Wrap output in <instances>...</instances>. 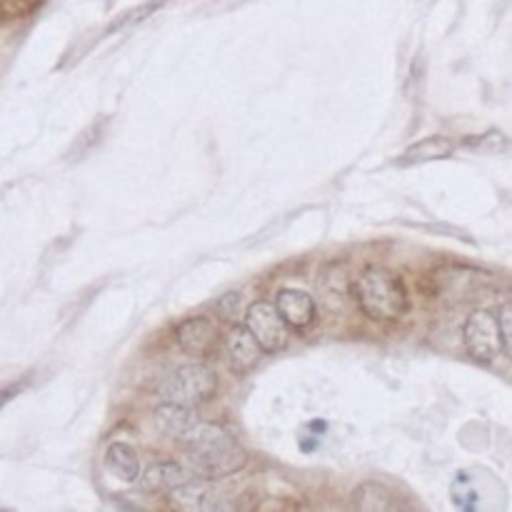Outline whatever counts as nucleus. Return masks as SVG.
<instances>
[{
  "mask_svg": "<svg viewBox=\"0 0 512 512\" xmlns=\"http://www.w3.org/2000/svg\"><path fill=\"white\" fill-rule=\"evenodd\" d=\"M190 465L205 480H225L238 475L248 465V453L243 445L223 428V425L200 420L188 438L183 440Z\"/></svg>",
  "mask_w": 512,
  "mask_h": 512,
  "instance_id": "obj_1",
  "label": "nucleus"
},
{
  "mask_svg": "<svg viewBox=\"0 0 512 512\" xmlns=\"http://www.w3.org/2000/svg\"><path fill=\"white\" fill-rule=\"evenodd\" d=\"M350 293H353L360 313L375 323H395L410 308V295L403 278L393 270L380 268V265L365 268L355 278Z\"/></svg>",
  "mask_w": 512,
  "mask_h": 512,
  "instance_id": "obj_2",
  "label": "nucleus"
},
{
  "mask_svg": "<svg viewBox=\"0 0 512 512\" xmlns=\"http://www.w3.org/2000/svg\"><path fill=\"white\" fill-rule=\"evenodd\" d=\"M218 393V375L203 363H190L170 373L160 385V395L165 403L185 405V408H198L210 403Z\"/></svg>",
  "mask_w": 512,
  "mask_h": 512,
  "instance_id": "obj_3",
  "label": "nucleus"
},
{
  "mask_svg": "<svg viewBox=\"0 0 512 512\" xmlns=\"http://www.w3.org/2000/svg\"><path fill=\"white\" fill-rule=\"evenodd\" d=\"M465 350L480 365H490L503 353V340H500L498 320L493 310H475L463 325Z\"/></svg>",
  "mask_w": 512,
  "mask_h": 512,
  "instance_id": "obj_4",
  "label": "nucleus"
},
{
  "mask_svg": "<svg viewBox=\"0 0 512 512\" xmlns=\"http://www.w3.org/2000/svg\"><path fill=\"white\" fill-rule=\"evenodd\" d=\"M245 328L258 340L263 353H280L290 340V328L268 300H258L245 310Z\"/></svg>",
  "mask_w": 512,
  "mask_h": 512,
  "instance_id": "obj_5",
  "label": "nucleus"
},
{
  "mask_svg": "<svg viewBox=\"0 0 512 512\" xmlns=\"http://www.w3.org/2000/svg\"><path fill=\"white\" fill-rule=\"evenodd\" d=\"M175 343L190 358H210L218 348V330L210 318L195 315L175 328Z\"/></svg>",
  "mask_w": 512,
  "mask_h": 512,
  "instance_id": "obj_6",
  "label": "nucleus"
},
{
  "mask_svg": "<svg viewBox=\"0 0 512 512\" xmlns=\"http://www.w3.org/2000/svg\"><path fill=\"white\" fill-rule=\"evenodd\" d=\"M275 310L280 313V318L285 320L290 330H308L313 328L315 320H318V303L313 300V295L305 293V290L285 288L280 290L278 298H275Z\"/></svg>",
  "mask_w": 512,
  "mask_h": 512,
  "instance_id": "obj_7",
  "label": "nucleus"
},
{
  "mask_svg": "<svg viewBox=\"0 0 512 512\" xmlns=\"http://www.w3.org/2000/svg\"><path fill=\"white\" fill-rule=\"evenodd\" d=\"M260 358H263V348L250 335V330L245 325H233L225 335V360H228L230 370L243 375L253 370Z\"/></svg>",
  "mask_w": 512,
  "mask_h": 512,
  "instance_id": "obj_8",
  "label": "nucleus"
},
{
  "mask_svg": "<svg viewBox=\"0 0 512 512\" xmlns=\"http://www.w3.org/2000/svg\"><path fill=\"white\" fill-rule=\"evenodd\" d=\"M153 423H155V428L160 430V435L180 440V443H183V440L188 438L190 430L200 423V415L195 413V408H185V405H175V403H163L155 408Z\"/></svg>",
  "mask_w": 512,
  "mask_h": 512,
  "instance_id": "obj_9",
  "label": "nucleus"
},
{
  "mask_svg": "<svg viewBox=\"0 0 512 512\" xmlns=\"http://www.w3.org/2000/svg\"><path fill=\"white\" fill-rule=\"evenodd\" d=\"M105 468L113 478L123 480V483H135L143 473L140 468V458L135 453L133 445L128 443H110L105 450Z\"/></svg>",
  "mask_w": 512,
  "mask_h": 512,
  "instance_id": "obj_10",
  "label": "nucleus"
},
{
  "mask_svg": "<svg viewBox=\"0 0 512 512\" xmlns=\"http://www.w3.org/2000/svg\"><path fill=\"white\" fill-rule=\"evenodd\" d=\"M455 153V143L445 135H430V138L418 140L410 148L403 150L398 163L400 165H420V163H433V160L450 158Z\"/></svg>",
  "mask_w": 512,
  "mask_h": 512,
  "instance_id": "obj_11",
  "label": "nucleus"
},
{
  "mask_svg": "<svg viewBox=\"0 0 512 512\" xmlns=\"http://www.w3.org/2000/svg\"><path fill=\"white\" fill-rule=\"evenodd\" d=\"M140 485L145 490H153V493H160V490H173L178 488L180 483L190 480L188 470L180 463H173V460H163V463L150 465L145 473H140Z\"/></svg>",
  "mask_w": 512,
  "mask_h": 512,
  "instance_id": "obj_12",
  "label": "nucleus"
},
{
  "mask_svg": "<svg viewBox=\"0 0 512 512\" xmlns=\"http://www.w3.org/2000/svg\"><path fill=\"white\" fill-rule=\"evenodd\" d=\"M170 493V503L180 510H205L208 508V500L213 495V488L205 483V478L200 480H185L180 483L178 488L168 490Z\"/></svg>",
  "mask_w": 512,
  "mask_h": 512,
  "instance_id": "obj_13",
  "label": "nucleus"
},
{
  "mask_svg": "<svg viewBox=\"0 0 512 512\" xmlns=\"http://www.w3.org/2000/svg\"><path fill=\"white\" fill-rule=\"evenodd\" d=\"M353 508L360 512H393L398 503L385 485L363 483L353 493Z\"/></svg>",
  "mask_w": 512,
  "mask_h": 512,
  "instance_id": "obj_14",
  "label": "nucleus"
},
{
  "mask_svg": "<svg viewBox=\"0 0 512 512\" xmlns=\"http://www.w3.org/2000/svg\"><path fill=\"white\" fill-rule=\"evenodd\" d=\"M495 320H498V330H500V340H503V355L512 353V338H510V305H500L495 310Z\"/></svg>",
  "mask_w": 512,
  "mask_h": 512,
  "instance_id": "obj_15",
  "label": "nucleus"
},
{
  "mask_svg": "<svg viewBox=\"0 0 512 512\" xmlns=\"http://www.w3.org/2000/svg\"><path fill=\"white\" fill-rule=\"evenodd\" d=\"M240 303H243V298H240V293H235V290H233V293H225L223 298L215 303V310H218L220 318L233 320L235 315L240 313Z\"/></svg>",
  "mask_w": 512,
  "mask_h": 512,
  "instance_id": "obj_16",
  "label": "nucleus"
},
{
  "mask_svg": "<svg viewBox=\"0 0 512 512\" xmlns=\"http://www.w3.org/2000/svg\"><path fill=\"white\" fill-rule=\"evenodd\" d=\"M23 388V385H10V388H5V390H0V408H3L5 403H8L10 398H15V395H18V390Z\"/></svg>",
  "mask_w": 512,
  "mask_h": 512,
  "instance_id": "obj_17",
  "label": "nucleus"
}]
</instances>
